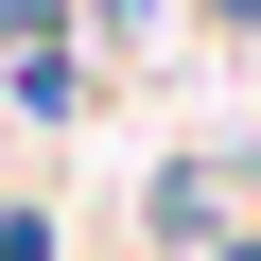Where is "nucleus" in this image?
<instances>
[{
  "mask_svg": "<svg viewBox=\"0 0 261 261\" xmlns=\"http://www.w3.org/2000/svg\"><path fill=\"white\" fill-rule=\"evenodd\" d=\"M209 18H226V35H261V0H209Z\"/></svg>",
  "mask_w": 261,
  "mask_h": 261,
  "instance_id": "f257e3e1",
  "label": "nucleus"
},
{
  "mask_svg": "<svg viewBox=\"0 0 261 261\" xmlns=\"http://www.w3.org/2000/svg\"><path fill=\"white\" fill-rule=\"evenodd\" d=\"M209 261H261V244H209Z\"/></svg>",
  "mask_w": 261,
  "mask_h": 261,
  "instance_id": "f03ea898",
  "label": "nucleus"
}]
</instances>
